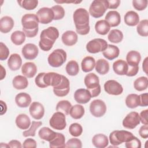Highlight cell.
I'll return each mask as SVG.
<instances>
[{
    "label": "cell",
    "instance_id": "1",
    "mask_svg": "<svg viewBox=\"0 0 148 148\" xmlns=\"http://www.w3.org/2000/svg\"><path fill=\"white\" fill-rule=\"evenodd\" d=\"M73 21L76 32L81 35H86L90 32L89 13L84 8L77 9L73 14Z\"/></svg>",
    "mask_w": 148,
    "mask_h": 148
},
{
    "label": "cell",
    "instance_id": "2",
    "mask_svg": "<svg viewBox=\"0 0 148 148\" xmlns=\"http://www.w3.org/2000/svg\"><path fill=\"white\" fill-rule=\"evenodd\" d=\"M59 36L58 30L54 27H49L43 29L40 35L39 46L41 50L47 51L53 47Z\"/></svg>",
    "mask_w": 148,
    "mask_h": 148
},
{
    "label": "cell",
    "instance_id": "3",
    "mask_svg": "<svg viewBox=\"0 0 148 148\" xmlns=\"http://www.w3.org/2000/svg\"><path fill=\"white\" fill-rule=\"evenodd\" d=\"M39 20L36 14H25L21 18L23 31L28 38L35 37L38 32Z\"/></svg>",
    "mask_w": 148,
    "mask_h": 148
},
{
    "label": "cell",
    "instance_id": "4",
    "mask_svg": "<svg viewBox=\"0 0 148 148\" xmlns=\"http://www.w3.org/2000/svg\"><path fill=\"white\" fill-rule=\"evenodd\" d=\"M84 82L89 91L91 98L97 97L101 93V86L99 84V77L94 73L87 74L84 79Z\"/></svg>",
    "mask_w": 148,
    "mask_h": 148
},
{
    "label": "cell",
    "instance_id": "5",
    "mask_svg": "<svg viewBox=\"0 0 148 148\" xmlns=\"http://www.w3.org/2000/svg\"><path fill=\"white\" fill-rule=\"evenodd\" d=\"M134 136L132 133L125 130H116L109 135V140L112 145L118 146L130 140Z\"/></svg>",
    "mask_w": 148,
    "mask_h": 148
},
{
    "label": "cell",
    "instance_id": "6",
    "mask_svg": "<svg viewBox=\"0 0 148 148\" xmlns=\"http://www.w3.org/2000/svg\"><path fill=\"white\" fill-rule=\"evenodd\" d=\"M108 9V3L106 0H95L90 6L89 14L94 18H99Z\"/></svg>",
    "mask_w": 148,
    "mask_h": 148
},
{
    "label": "cell",
    "instance_id": "7",
    "mask_svg": "<svg viewBox=\"0 0 148 148\" xmlns=\"http://www.w3.org/2000/svg\"><path fill=\"white\" fill-rule=\"evenodd\" d=\"M66 53L63 49H56L49 56L48 63L53 67L61 66L66 61Z\"/></svg>",
    "mask_w": 148,
    "mask_h": 148
},
{
    "label": "cell",
    "instance_id": "8",
    "mask_svg": "<svg viewBox=\"0 0 148 148\" xmlns=\"http://www.w3.org/2000/svg\"><path fill=\"white\" fill-rule=\"evenodd\" d=\"M107 47V42L101 38H96L91 40L86 45V49L88 52L92 54L103 51Z\"/></svg>",
    "mask_w": 148,
    "mask_h": 148
},
{
    "label": "cell",
    "instance_id": "9",
    "mask_svg": "<svg viewBox=\"0 0 148 148\" xmlns=\"http://www.w3.org/2000/svg\"><path fill=\"white\" fill-rule=\"evenodd\" d=\"M49 124L55 130H63L66 126L65 114L60 112L54 113L49 120Z\"/></svg>",
    "mask_w": 148,
    "mask_h": 148
},
{
    "label": "cell",
    "instance_id": "10",
    "mask_svg": "<svg viewBox=\"0 0 148 148\" xmlns=\"http://www.w3.org/2000/svg\"><path fill=\"white\" fill-rule=\"evenodd\" d=\"M90 111L91 114L96 117L103 116L106 112V106L101 99H95L90 105Z\"/></svg>",
    "mask_w": 148,
    "mask_h": 148
},
{
    "label": "cell",
    "instance_id": "11",
    "mask_svg": "<svg viewBox=\"0 0 148 148\" xmlns=\"http://www.w3.org/2000/svg\"><path fill=\"white\" fill-rule=\"evenodd\" d=\"M70 90V83L66 77L62 75L61 82L57 86L53 87V92L56 95L60 97H65Z\"/></svg>",
    "mask_w": 148,
    "mask_h": 148
},
{
    "label": "cell",
    "instance_id": "12",
    "mask_svg": "<svg viewBox=\"0 0 148 148\" xmlns=\"http://www.w3.org/2000/svg\"><path fill=\"white\" fill-rule=\"evenodd\" d=\"M39 23L43 24H47L54 20V13L51 8L44 7L40 8L36 13Z\"/></svg>",
    "mask_w": 148,
    "mask_h": 148
},
{
    "label": "cell",
    "instance_id": "13",
    "mask_svg": "<svg viewBox=\"0 0 148 148\" xmlns=\"http://www.w3.org/2000/svg\"><path fill=\"white\" fill-rule=\"evenodd\" d=\"M104 90L108 94L113 95H120L123 91L121 84L114 80L106 81L104 84Z\"/></svg>",
    "mask_w": 148,
    "mask_h": 148
},
{
    "label": "cell",
    "instance_id": "14",
    "mask_svg": "<svg viewBox=\"0 0 148 148\" xmlns=\"http://www.w3.org/2000/svg\"><path fill=\"white\" fill-rule=\"evenodd\" d=\"M140 118L138 113L132 112L128 113L123 120V125L128 129H134L140 124Z\"/></svg>",
    "mask_w": 148,
    "mask_h": 148
},
{
    "label": "cell",
    "instance_id": "15",
    "mask_svg": "<svg viewBox=\"0 0 148 148\" xmlns=\"http://www.w3.org/2000/svg\"><path fill=\"white\" fill-rule=\"evenodd\" d=\"M22 54L24 57L28 60L35 59L39 53L38 47L33 43H27L22 48Z\"/></svg>",
    "mask_w": 148,
    "mask_h": 148
},
{
    "label": "cell",
    "instance_id": "16",
    "mask_svg": "<svg viewBox=\"0 0 148 148\" xmlns=\"http://www.w3.org/2000/svg\"><path fill=\"white\" fill-rule=\"evenodd\" d=\"M31 116L36 120L41 119L45 114V109L43 105L38 102H32L29 108Z\"/></svg>",
    "mask_w": 148,
    "mask_h": 148
},
{
    "label": "cell",
    "instance_id": "17",
    "mask_svg": "<svg viewBox=\"0 0 148 148\" xmlns=\"http://www.w3.org/2000/svg\"><path fill=\"white\" fill-rule=\"evenodd\" d=\"M62 75L56 72L45 73L43 80L45 84L48 86L55 87L59 84L62 80Z\"/></svg>",
    "mask_w": 148,
    "mask_h": 148
},
{
    "label": "cell",
    "instance_id": "18",
    "mask_svg": "<svg viewBox=\"0 0 148 148\" xmlns=\"http://www.w3.org/2000/svg\"><path fill=\"white\" fill-rule=\"evenodd\" d=\"M74 98L77 103L85 104L90 101L91 96L87 89L79 88L75 92Z\"/></svg>",
    "mask_w": 148,
    "mask_h": 148
},
{
    "label": "cell",
    "instance_id": "19",
    "mask_svg": "<svg viewBox=\"0 0 148 148\" xmlns=\"http://www.w3.org/2000/svg\"><path fill=\"white\" fill-rule=\"evenodd\" d=\"M61 39L65 45L71 46L76 43L78 36L75 32L73 31H67L62 35Z\"/></svg>",
    "mask_w": 148,
    "mask_h": 148
},
{
    "label": "cell",
    "instance_id": "20",
    "mask_svg": "<svg viewBox=\"0 0 148 148\" xmlns=\"http://www.w3.org/2000/svg\"><path fill=\"white\" fill-rule=\"evenodd\" d=\"M105 20L110 27H117L120 24L121 16L118 12L111 10L107 13L105 16Z\"/></svg>",
    "mask_w": 148,
    "mask_h": 148
},
{
    "label": "cell",
    "instance_id": "21",
    "mask_svg": "<svg viewBox=\"0 0 148 148\" xmlns=\"http://www.w3.org/2000/svg\"><path fill=\"white\" fill-rule=\"evenodd\" d=\"M15 102L20 108H27L31 102V96L25 92H20L16 95Z\"/></svg>",
    "mask_w": 148,
    "mask_h": 148
},
{
    "label": "cell",
    "instance_id": "22",
    "mask_svg": "<svg viewBox=\"0 0 148 148\" xmlns=\"http://www.w3.org/2000/svg\"><path fill=\"white\" fill-rule=\"evenodd\" d=\"M22 64V60L19 54L14 53L10 56L8 61V65L9 69L13 71L19 69Z\"/></svg>",
    "mask_w": 148,
    "mask_h": 148
},
{
    "label": "cell",
    "instance_id": "23",
    "mask_svg": "<svg viewBox=\"0 0 148 148\" xmlns=\"http://www.w3.org/2000/svg\"><path fill=\"white\" fill-rule=\"evenodd\" d=\"M14 26V21L10 16H4L0 20V31L1 32L6 34L9 32Z\"/></svg>",
    "mask_w": 148,
    "mask_h": 148
},
{
    "label": "cell",
    "instance_id": "24",
    "mask_svg": "<svg viewBox=\"0 0 148 148\" xmlns=\"http://www.w3.org/2000/svg\"><path fill=\"white\" fill-rule=\"evenodd\" d=\"M21 72L27 77H33L37 72L36 65L32 62H28L23 64L21 68Z\"/></svg>",
    "mask_w": 148,
    "mask_h": 148
},
{
    "label": "cell",
    "instance_id": "25",
    "mask_svg": "<svg viewBox=\"0 0 148 148\" xmlns=\"http://www.w3.org/2000/svg\"><path fill=\"white\" fill-rule=\"evenodd\" d=\"M128 68V65L127 62L123 60H118L113 64V69L114 72L119 75H126Z\"/></svg>",
    "mask_w": 148,
    "mask_h": 148
},
{
    "label": "cell",
    "instance_id": "26",
    "mask_svg": "<svg viewBox=\"0 0 148 148\" xmlns=\"http://www.w3.org/2000/svg\"><path fill=\"white\" fill-rule=\"evenodd\" d=\"M120 54V50L118 47L113 45H108L107 48L102 51L103 56L109 60H113L117 58Z\"/></svg>",
    "mask_w": 148,
    "mask_h": 148
},
{
    "label": "cell",
    "instance_id": "27",
    "mask_svg": "<svg viewBox=\"0 0 148 148\" xmlns=\"http://www.w3.org/2000/svg\"><path fill=\"white\" fill-rule=\"evenodd\" d=\"M92 142L94 146L97 148H105L109 143L108 137L102 134L95 135L92 137Z\"/></svg>",
    "mask_w": 148,
    "mask_h": 148
},
{
    "label": "cell",
    "instance_id": "28",
    "mask_svg": "<svg viewBox=\"0 0 148 148\" xmlns=\"http://www.w3.org/2000/svg\"><path fill=\"white\" fill-rule=\"evenodd\" d=\"M16 124L17 127L21 130L28 129L31 125V120L25 114H20L16 118Z\"/></svg>",
    "mask_w": 148,
    "mask_h": 148
},
{
    "label": "cell",
    "instance_id": "29",
    "mask_svg": "<svg viewBox=\"0 0 148 148\" xmlns=\"http://www.w3.org/2000/svg\"><path fill=\"white\" fill-rule=\"evenodd\" d=\"M127 63L130 66H138L141 60V56L138 51H130L126 56Z\"/></svg>",
    "mask_w": 148,
    "mask_h": 148
},
{
    "label": "cell",
    "instance_id": "30",
    "mask_svg": "<svg viewBox=\"0 0 148 148\" xmlns=\"http://www.w3.org/2000/svg\"><path fill=\"white\" fill-rule=\"evenodd\" d=\"M124 22L129 26L136 25L139 22V16L134 11H128L124 16Z\"/></svg>",
    "mask_w": 148,
    "mask_h": 148
},
{
    "label": "cell",
    "instance_id": "31",
    "mask_svg": "<svg viewBox=\"0 0 148 148\" xmlns=\"http://www.w3.org/2000/svg\"><path fill=\"white\" fill-rule=\"evenodd\" d=\"M65 138L61 133L57 132L56 137L49 142V146L51 148L65 147Z\"/></svg>",
    "mask_w": 148,
    "mask_h": 148
},
{
    "label": "cell",
    "instance_id": "32",
    "mask_svg": "<svg viewBox=\"0 0 148 148\" xmlns=\"http://www.w3.org/2000/svg\"><path fill=\"white\" fill-rule=\"evenodd\" d=\"M13 86L17 90H23L27 87L28 82L26 77L21 75H17L14 77L12 81Z\"/></svg>",
    "mask_w": 148,
    "mask_h": 148
},
{
    "label": "cell",
    "instance_id": "33",
    "mask_svg": "<svg viewBox=\"0 0 148 148\" xmlns=\"http://www.w3.org/2000/svg\"><path fill=\"white\" fill-rule=\"evenodd\" d=\"M95 66V60L91 56H87L84 57L81 63L82 69L84 72L91 71Z\"/></svg>",
    "mask_w": 148,
    "mask_h": 148
},
{
    "label": "cell",
    "instance_id": "34",
    "mask_svg": "<svg viewBox=\"0 0 148 148\" xmlns=\"http://www.w3.org/2000/svg\"><path fill=\"white\" fill-rule=\"evenodd\" d=\"M110 29V26L105 20H99L95 23V29L98 34L105 35L109 32Z\"/></svg>",
    "mask_w": 148,
    "mask_h": 148
},
{
    "label": "cell",
    "instance_id": "35",
    "mask_svg": "<svg viewBox=\"0 0 148 148\" xmlns=\"http://www.w3.org/2000/svg\"><path fill=\"white\" fill-rule=\"evenodd\" d=\"M57 132L53 131L48 127H43L38 132V135L39 137L46 141L50 142L53 139H54L56 136Z\"/></svg>",
    "mask_w": 148,
    "mask_h": 148
},
{
    "label": "cell",
    "instance_id": "36",
    "mask_svg": "<svg viewBox=\"0 0 148 148\" xmlns=\"http://www.w3.org/2000/svg\"><path fill=\"white\" fill-rule=\"evenodd\" d=\"M95 70L100 75H105L109 71V64L105 59H99L95 63Z\"/></svg>",
    "mask_w": 148,
    "mask_h": 148
},
{
    "label": "cell",
    "instance_id": "37",
    "mask_svg": "<svg viewBox=\"0 0 148 148\" xmlns=\"http://www.w3.org/2000/svg\"><path fill=\"white\" fill-rule=\"evenodd\" d=\"M125 104L129 108L134 109L139 106L140 98L139 95L136 94H130L125 98Z\"/></svg>",
    "mask_w": 148,
    "mask_h": 148
},
{
    "label": "cell",
    "instance_id": "38",
    "mask_svg": "<svg viewBox=\"0 0 148 148\" xmlns=\"http://www.w3.org/2000/svg\"><path fill=\"white\" fill-rule=\"evenodd\" d=\"M85 111L84 107L81 105H75L71 108L69 114L74 119H79L84 114Z\"/></svg>",
    "mask_w": 148,
    "mask_h": 148
},
{
    "label": "cell",
    "instance_id": "39",
    "mask_svg": "<svg viewBox=\"0 0 148 148\" xmlns=\"http://www.w3.org/2000/svg\"><path fill=\"white\" fill-rule=\"evenodd\" d=\"M25 36L26 35L23 31H16L12 34L10 39L14 45L19 46L25 42Z\"/></svg>",
    "mask_w": 148,
    "mask_h": 148
},
{
    "label": "cell",
    "instance_id": "40",
    "mask_svg": "<svg viewBox=\"0 0 148 148\" xmlns=\"http://www.w3.org/2000/svg\"><path fill=\"white\" fill-rule=\"evenodd\" d=\"M108 40L114 43H118L122 41L123 39V32L117 29L111 30L108 36Z\"/></svg>",
    "mask_w": 148,
    "mask_h": 148
},
{
    "label": "cell",
    "instance_id": "41",
    "mask_svg": "<svg viewBox=\"0 0 148 148\" xmlns=\"http://www.w3.org/2000/svg\"><path fill=\"white\" fill-rule=\"evenodd\" d=\"M148 86L147 77L141 76L137 78L134 82V87L135 90L139 91H142L147 89Z\"/></svg>",
    "mask_w": 148,
    "mask_h": 148
},
{
    "label": "cell",
    "instance_id": "42",
    "mask_svg": "<svg viewBox=\"0 0 148 148\" xmlns=\"http://www.w3.org/2000/svg\"><path fill=\"white\" fill-rule=\"evenodd\" d=\"M71 103L67 100H62L59 101L56 105V110L63 113L65 115H68L71 108Z\"/></svg>",
    "mask_w": 148,
    "mask_h": 148
},
{
    "label": "cell",
    "instance_id": "43",
    "mask_svg": "<svg viewBox=\"0 0 148 148\" xmlns=\"http://www.w3.org/2000/svg\"><path fill=\"white\" fill-rule=\"evenodd\" d=\"M66 73L70 76H76L79 72L78 63L75 60L69 61L65 67Z\"/></svg>",
    "mask_w": 148,
    "mask_h": 148
},
{
    "label": "cell",
    "instance_id": "44",
    "mask_svg": "<svg viewBox=\"0 0 148 148\" xmlns=\"http://www.w3.org/2000/svg\"><path fill=\"white\" fill-rule=\"evenodd\" d=\"M137 32L142 36H148V20L147 19L140 21L136 27Z\"/></svg>",
    "mask_w": 148,
    "mask_h": 148
},
{
    "label": "cell",
    "instance_id": "45",
    "mask_svg": "<svg viewBox=\"0 0 148 148\" xmlns=\"http://www.w3.org/2000/svg\"><path fill=\"white\" fill-rule=\"evenodd\" d=\"M19 5L25 10H33L36 8L38 4L37 0H21L17 1Z\"/></svg>",
    "mask_w": 148,
    "mask_h": 148
},
{
    "label": "cell",
    "instance_id": "46",
    "mask_svg": "<svg viewBox=\"0 0 148 148\" xmlns=\"http://www.w3.org/2000/svg\"><path fill=\"white\" fill-rule=\"evenodd\" d=\"M42 123L41 121H32L31 123V127L29 128V130H26L23 132V135L24 137H27L29 136H35V132L36 130L42 125Z\"/></svg>",
    "mask_w": 148,
    "mask_h": 148
},
{
    "label": "cell",
    "instance_id": "47",
    "mask_svg": "<svg viewBox=\"0 0 148 148\" xmlns=\"http://www.w3.org/2000/svg\"><path fill=\"white\" fill-rule=\"evenodd\" d=\"M54 13V20H58L62 19L65 16V10L64 8L59 5H56L51 8Z\"/></svg>",
    "mask_w": 148,
    "mask_h": 148
},
{
    "label": "cell",
    "instance_id": "48",
    "mask_svg": "<svg viewBox=\"0 0 148 148\" xmlns=\"http://www.w3.org/2000/svg\"><path fill=\"white\" fill-rule=\"evenodd\" d=\"M69 132L72 136L77 137L81 135L83 132L82 125L77 123L72 124L69 128Z\"/></svg>",
    "mask_w": 148,
    "mask_h": 148
},
{
    "label": "cell",
    "instance_id": "49",
    "mask_svg": "<svg viewBox=\"0 0 148 148\" xmlns=\"http://www.w3.org/2000/svg\"><path fill=\"white\" fill-rule=\"evenodd\" d=\"M125 147L126 148H140L141 142L135 136L130 140L125 142Z\"/></svg>",
    "mask_w": 148,
    "mask_h": 148
},
{
    "label": "cell",
    "instance_id": "50",
    "mask_svg": "<svg viewBox=\"0 0 148 148\" xmlns=\"http://www.w3.org/2000/svg\"><path fill=\"white\" fill-rule=\"evenodd\" d=\"M148 1L147 0H134L132 5L134 8L139 11L145 10L147 6Z\"/></svg>",
    "mask_w": 148,
    "mask_h": 148
},
{
    "label": "cell",
    "instance_id": "51",
    "mask_svg": "<svg viewBox=\"0 0 148 148\" xmlns=\"http://www.w3.org/2000/svg\"><path fill=\"white\" fill-rule=\"evenodd\" d=\"M9 55V50L8 47L2 42L0 43V60H5Z\"/></svg>",
    "mask_w": 148,
    "mask_h": 148
},
{
    "label": "cell",
    "instance_id": "52",
    "mask_svg": "<svg viewBox=\"0 0 148 148\" xmlns=\"http://www.w3.org/2000/svg\"><path fill=\"white\" fill-rule=\"evenodd\" d=\"M65 147L81 148L82 147V143L81 140L77 138H71L67 141Z\"/></svg>",
    "mask_w": 148,
    "mask_h": 148
},
{
    "label": "cell",
    "instance_id": "53",
    "mask_svg": "<svg viewBox=\"0 0 148 148\" xmlns=\"http://www.w3.org/2000/svg\"><path fill=\"white\" fill-rule=\"evenodd\" d=\"M45 73H39L35 79V82L36 85L40 88H46L47 86L45 84L43 80V77Z\"/></svg>",
    "mask_w": 148,
    "mask_h": 148
},
{
    "label": "cell",
    "instance_id": "54",
    "mask_svg": "<svg viewBox=\"0 0 148 148\" xmlns=\"http://www.w3.org/2000/svg\"><path fill=\"white\" fill-rule=\"evenodd\" d=\"M23 147L24 148H35L36 147V142L32 138H28L23 142Z\"/></svg>",
    "mask_w": 148,
    "mask_h": 148
},
{
    "label": "cell",
    "instance_id": "55",
    "mask_svg": "<svg viewBox=\"0 0 148 148\" xmlns=\"http://www.w3.org/2000/svg\"><path fill=\"white\" fill-rule=\"evenodd\" d=\"M139 71V66H130L128 65V71L125 75L127 76H135Z\"/></svg>",
    "mask_w": 148,
    "mask_h": 148
},
{
    "label": "cell",
    "instance_id": "56",
    "mask_svg": "<svg viewBox=\"0 0 148 148\" xmlns=\"http://www.w3.org/2000/svg\"><path fill=\"white\" fill-rule=\"evenodd\" d=\"M147 116H148V109L142 110L139 114L140 121L144 125L148 124Z\"/></svg>",
    "mask_w": 148,
    "mask_h": 148
},
{
    "label": "cell",
    "instance_id": "57",
    "mask_svg": "<svg viewBox=\"0 0 148 148\" xmlns=\"http://www.w3.org/2000/svg\"><path fill=\"white\" fill-rule=\"evenodd\" d=\"M139 135L144 139H146L148 138V125H143L140 127L139 130Z\"/></svg>",
    "mask_w": 148,
    "mask_h": 148
},
{
    "label": "cell",
    "instance_id": "58",
    "mask_svg": "<svg viewBox=\"0 0 148 148\" xmlns=\"http://www.w3.org/2000/svg\"><path fill=\"white\" fill-rule=\"evenodd\" d=\"M140 106H147L148 105V94L144 93L139 95Z\"/></svg>",
    "mask_w": 148,
    "mask_h": 148
},
{
    "label": "cell",
    "instance_id": "59",
    "mask_svg": "<svg viewBox=\"0 0 148 148\" xmlns=\"http://www.w3.org/2000/svg\"><path fill=\"white\" fill-rule=\"evenodd\" d=\"M107 1L108 3V9H116L120 4V0H110Z\"/></svg>",
    "mask_w": 148,
    "mask_h": 148
},
{
    "label": "cell",
    "instance_id": "60",
    "mask_svg": "<svg viewBox=\"0 0 148 148\" xmlns=\"http://www.w3.org/2000/svg\"><path fill=\"white\" fill-rule=\"evenodd\" d=\"M9 146L10 147L12 148H14V147H17V148H21L22 147L20 141L17 140H12L9 142L8 143Z\"/></svg>",
    "mask_w": 148,
    "mask_h": 148
},
{
    "label": "cell",
    "instance_id": "61",
    "mask_svg": "<svg viewBox=\"0 0 148 148\" xmlns=\"http://www.w3.org/2000/svg\"><path fill=\"white\" fill-rule=\"evenodd\" d=\"M147 60H148V58L146 57L145 60H144V61L143 62V64H142V68H143V71L147 75Z\"/></svg>",
    "mask_w": 148,
    "mask_h": 148
},
{
    "label": "cell",
    "instance_id": "62",
    "mask_svg": "<svg viewBox=\"0 0 148 148\" xmlns=\"http://www.w3.org/2000/svg\"><path fill=\"white\" fill-rule=\"evenodd\" d=\"M1 79H0L2 80L6 76V71L1 65Z\"/></svg>",
    "mask_w": 148,
    "mask_h": 148
},
{
    "label": "cell",
    "instance_id": "63",
    "mask_svg": "<svg viewBox=\"0 0 148 148\" xmlns=\"http://www.w3.org/2000/svg\"><path fill=\"white\" fill-rule=\"evenodd\" d=\"M0 147H10L8 144V145H7V144H5V145H4L3 143H1Z\"/></svg>",
    "mask_w": 148,
    "mask_h": 148
}]
</instances>
